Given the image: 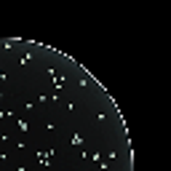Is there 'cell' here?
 I'll return each mask as SVG.
<instances>
[{
    "label": "cell",
    "instance_id": "2",
    "mask_svg": "<svg viewBox=\"0 0 171 171\" xmlns=\"http://www.w3.org/2000/svg\"><path fill=\"white\" fill-rule=\"evenodd\" d=\"M30 59H32V53H24V56H21V59H19V64L24 67V64H27V62H30Z\"/></svg>",
    "mask_w": 171,
    "mask_h": 171
},
{
    "label": "cell",
    "instance_id": "1",
    "mask_svg": "<svg viewBox=\"0 0 171 171\" xmlns=\"http://www.w3.org/2000/svg\"><path fill=\"white\" fill-rule=\"evenodd\" d=\"M16 128H19V134H30V131H32L30 120H21V118H19V123H16Z\"/></svg>",
    "mask_w": 171,
    "mask_h": 171
},
{
    "label": "cell",
    "instance_id": "3",
    "mask_svg": "<svg viewBox=\"0 0 171 171\" xmlns=\"http://www.w3.org/2000/svg\"><path fill=\"white\" fill-rule=\"evenodd\" d=\"M0 102H3V94H0Z\"/></svg>",
    "mask_w": 171,
    "mask_h": 171
}]
</instances>
